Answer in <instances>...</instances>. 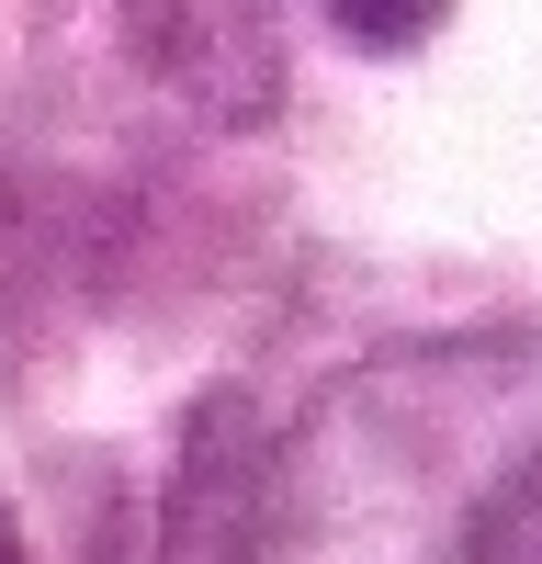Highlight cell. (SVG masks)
<instances>
[{
    "label": "cell",
    "instance_id": "cell-1",
    "mask_svg": "<svg viewBox=\"0 0 542 564\" xmlns=\"http://www.w3.org/2000/svg\"><path fill=\"white\" fill-rule=\"evenodd\" d=\"M45 34L79 68H113L124 90H148V102L193 113L215 135H238L283 102L271 0H45Z\"/></svg>",
    "mask_w": 542,
    "mask_h": 564
},
{
    "label": "cell",
    "instance_id": "cell-2",
    "mask_svg": "<svg viewBox=\"0 0 542 564\" xmlns=\"http://www.w3.org/2000/svg\"><path fill=\"white\" fill-rule=\"evenodd\" d=\"M159 564H294V463L238 384H215L181 430Z\"/></svg>",
    "mask_w": 542,
    "mask_h": 564
},
{
    "label": "cell",
    "instance_id": "cell-3",
    "mask_svg": "<svg viewBox=\"0 0 542 564\" xmlns=\"http://www.w3.org/2000/svg\"><path fill=\"white\" fill-rule=\"evenodd\" d=\"M441 12H452V0H328V23L361 45V57H406V45H430Z\"/></svg>",
    "mask_w": 542,
    "mask_h": 564
},
{
    "label": "cell",
    "instance_id": "cell-4",
    "mask_svg": "<svg viewBox=\"0 0 542 564\" xmlns=\"http://www.w3.org/2000/svg\"><path fill=\"white\" fill-rule=\"evenodd\" d=\"M0 564H34V553H23V520H12V508H0Z\"/></svg>",
    "mask_w": 542,
    "mask_h": 564
}]
</instances>
